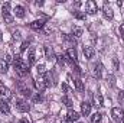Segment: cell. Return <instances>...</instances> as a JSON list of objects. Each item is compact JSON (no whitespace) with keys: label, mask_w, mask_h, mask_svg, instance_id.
I'll return each instance as SVG.
<instances>
[{"label":"cell","mask_w":124,"mask_h":123,"mask_svg":"<svg viewBox=\"0 0 124 123\" xmlns=\"http://www.w3.org/2000/svg\"><path fill=\"white\" fill-rule=\"evenodd\" d=\"M85 10H87L88 15H95L97 10H98V6H97V3H95L94 0H88V1L85 3Z\"/></svg>","instance_id":"277c9868"},{"label":"cell","mask_w":124,"mask_h":123,"mask_svg":"<svg viewBox=\"0 0 124 123\" xmlns=\"http://www.w3.org/2000/svg\"><path fill=\"white\" fill-rule=\"evenodd\" d=\"M40 100H42V96H40V94H36V96L33 97V101H40Z\"/></svg>","instance_id":"1f68e13d"},{"label":"cell","mask_w":124,"mask_h":123,"mask_svg":"<svg viewBox=\"0 0 124 123\" xmlns=\"http://www.w3.org/2000/svg\"><path fill=\"white\" fill-rule=\"evenodd\" d=\"M72 33H74V36L79 38V36H82V29L78 28V26H74V28H72Z\"/></svg>","instance_id":"d4e9b609"},{"label":"cell","mask_w":124,"mask_h":123,"mask_svg":"<svg viewBox=\"0 0 124 123\" xmlns=\"http://www.w3.org/2000/svg\"><path fill=\"white\" fill-rule=\"evenodd\" d=\"M94 103H95V106H102V96L100 93H97L94 96Z\"/></svg>","instance_id":"44dd1931"},{"label":"cell","mask_w":124,"mask_h":123,"mask_svg":"<svg viewBox=\"0 0 124 123\" xmlns=\"http://www.w3.org/2000/svg\"><path fill=\"white\" fill-rule=\"evenodd\" d=\"M118 100H120L121 104H124V90L123 91H120V94H118Z\"/></svg>","instance_id":"f546056e"},{"label":"cell","mask_w":124,"mask_h":123,"mask_svg":"<svg viewBox=\"0 0 124 123\" xmlns=\"http://www.w3.org/2000/svg\"><path fill=\"white\" fill-rule=\"evenodd\" d=\"M36 71H38V74H39V75H42V77H43V75H46V70H45V65H43V64L38 65V67H36Z\"/></svg>","instance_id":"7402d4cb"},{"label":"cell","mask_w":124,"mask_h":123,"mask_svg":"<svg viewBox=\"0 0 124 123\" xmlns=\"http://www.w3.org/2000/svg\"><path fill=\"white\" fill-rule=\"evenodd\" d=\"M19 123H29V122H28V119H20Z\"/></svg>","instance_id":"74e56055"},{"label":"cell","mask_w":124,"mask_h":123,"mask_svg":"<svg viewBox=\"0 0 124 123\" xmlns=\"http://www.w3.org/2000/svg\"><path fill=\"white\" fill-rule=\"evenodd\" d=\"M120 33H121V36L124 38V23H121V25H120Z\"/></svg>","instance_id":"836d02e7"},{"label":"cell","mask_w":124,"mask_h":123,"mask_svg":"<svg viewBox=\"0 0 124 123\" xmlns=\"http://www.w3.org/2000/svg\"><path fill=\"white\" fill-rule=\"evenodd\" d=\"M16 109L19 112H22V113H26V112L31 110V104L26 100H23V98H17L16 100Z\"/></svg>","instance_id":"3957f363"},{"label":"cell","mask_w":124,"mask_h":123,"mask_svg":"<svg viewBox=\"0 0 124 123\" xmlns=\"http://www.w3.org/2000/svg\"><path fill=\"white\" fill-rule=\"evenodd\" d=\"M62 90H63V91H65V93L68 91V86H66V84H65V83H63V84H62Z\"/></svg>","instance_id":"d590c367"},{"label":"cell","mask_w":124,"mask_h":123,"mask_svg":"<svg viewBox=\"0 0 124 123\" xmlns=\"http://www.w3.org/2000/svg\"><path fill=\"white\" fill-rule=\"evenodd\" d=\"M7 70H9V64L4 61V60H0V72H7Z\"/></svg>","instance_id":"ffe728a7"},{"label":"cell","mask_w":124,"mask_h":123,"mask_svg":"<svg viewBox=\"0 0 124 123\" xmlns=\"http://www.w3.org/2000/svg\"><path fill=\"white\" fill-rule=\"evenodd\" d=\"M35 87H36L39 91H45V88L48 87V86H46V81H45V75H43V77L39 75V78L35 81Z\"/></svg>","instance_id":"5b68a950"},{"label":"cell","mask_w":124,"mask_h":123,"mask_svg":"<svg viewBox=\"0 0 124 123\" xmlns=\"http://www.w3.org/2000/svg\"><path fill=\"white\" fill-rule=\"evenodd\" d=\"M61 123H72V122H71V120H69L68 117H63V119H62V122H61Z\"/></svg>","instance_id":"e575fe53"},{"label":"cell","mask_w":124,"mask_h":123,"mask_svg":"<svg viewBox=\"0 0 124 123\" xmlns=\"http://www.w3.org/2000/svg\"><path fill=\"white\" fill-rule=\"evenodd\" d=\"M102 13H104V18H107V19H113L114 18V12H113V9L111 7H108L107 4L104 6V9H102Z\"/></svg>","instance_id":"30bf717a"},{"label":"cell","mask_w":124,"mask_h":123,"mask_svg":"<svg viewBox=\"0 0 124 123\" xmlns=\"http://www.w3.org/2000/svg\"><path fill=\"white\" fill-rule=\"evenodd\" d=\"M3 19H4V22L6 23H12L13 22V16L9 13V15H3Z\"/></svg>","instance_id":"83f0119b"},{"label":"cell","mask_w":124,"mask_h":123,"mask_svg":"<svg viewBox=\"0 0 124 123\" xmlns=\"http://www.w3.org/2000/svg\"><path fill=\"white\" fill-rule=\"evenodd\" d=\"M66 117H68L71 122H77V120L79 119V113H77L75 110L69 109V110H68V114H66Z\"/></svg>","instance_id":"8fae6325"},{"label":"cell","mask_w":124,"mask_h":123,"mask_svg":"<svg viewBox=\"0 0 124 123\" xmlns=\"http://www.w3.org/2000/svg\"><path fill=\"white\" fill-rule=\"evenodd\" d=\"M66 57H68V58H69L72 62H77V60H78V55H77V51H75V48L69 46V48L66 49Z\"/></svg>","instance_id":"52a82bcc"},{"label":"cell","mask_w":124,"mask_h":123,"mask_svg":"<svg viewBox=\"0 0 124 123\" xmlns=\"http://www.w3.org/2000/svg\"><path fill=\"white\" fill-rule=\"evenodd\" d=\"M4 61L7 62V64H9V62L12 61V55H9V54H7V55H6V57H4Z\"/></svg>","instance_id":"d6a6232c"},{"label":"cell","mask_w":124,"mask_h":123,"mask_svg":"<svg viewBox=\"0 0 124 123\" xmlns=\"http://www.w3.org/2000/svg\"><path fill=\"white\" fill-rule=\"evenodd\" d=\"M0 112L4 113V114H7V113L10 112V106H9V103H7L6 100H1V101H0Z\"/></svg>","instance_id":"5bb4252c"},{"label":"cell","mask_w":124,"mask_h":123,"mask_svg":"<svg viewBox=\"0 0 124 123\" xmlns=\"http://www.w3.org/2000/svg\"><path fill=\"white\" fill-rule=\"evenodd\" d=\"M111 117L116 120V122L121 123L124 120V110L120 107H113L111 109Z\"/></svg>","instance_id":"7a4b0ae2"},{"label":"cell","mask_w":124,"mask_h":123,"mask_svg":"<svg viewBox=\"0 0 124 123\" xmlns=\"http://www.w3.org/2000/svg\"><path fill=\"white\" fill-rule=\"evenodd\" d=\"M10 7H12V4H10V3H4V4H3V7H1L3 15H9V13H10Z\"/></svg>","instance_id":"603a6c76"},{"label":"cell","mask_w":124,"mask_h":123,"mask_svg":"<svg viewBox=\"0 0 124 123\" xmlns=\"http://www.w3.org/2000/svg\"><path fill=\"white\" fill-rule=\"evenodd\" d=\"M45 52H46V60H48V61H55V60H56V57H55V54H54V49H52V48H49V46H48V48L45 49Z\"/></svg>","instance_id":"e0dca14e"},{"label":"cell","mask_w":124,"mask_h":123,"mask_svg":"<svg viewBox=\"0 0 124 123\" xmlns=\"http://www.w3.org/2000/svg\"><path fill=\"white\" fill-rule=\"evenodd\" d=\"M0 96H1V97L7 101V100L12 97V93H10V90H9L7 87H4L3 84H0Z\"/></svg>","instance_id":"9c48e42d"},{"label":"cell","mask_w":124,"mask_h":123,"mask_svg":"<svg viewBox=\"0 0 124 123\" xmlns=\"http://www.w3.org/2000/svg\"><path fill=\"white\" fill-rule=\"evenodd\" d=\"M94 54H95V51H94L93 46H84V55H85L87 60H91L94 57Z\"/></svg>","instance_id":"4fadbf2b"},{"label":"cell","mask_w":124,"mask_h":123,"mask_svg":"<svg viewBox=\"0 0 124 123\" xmlns=\"http://www.w3.org/2000/svg\"><path fill=\"white\" fill-rule=\"evenodd\" d=\"M74 16H75L77 19H79V20L85 19V13H82V12H74Z\"/></svg>","instance_id":"4316f807"},{"label":"cell","mask_w":124,"mask_h":123,"mask_svg":"<svg viewBox=\"0 0 124 123\" xmlns=\"http://www.w3.org/2000/svg\"><path fill=\"white\" fill-rule=\"evenodd\" d=\"M13 65H15V71H16V74L17 75H20V77H25V75H28L29 74V64L28 62H25L19 55H16L15 57V62H13Z\"/></svg>","instance_id":"6da1fadb"},{"label":"cell","mask_w":124,"mask_h":123,"mask_svg":"<svg viewBox=\"0 0 124 123\" xmlns=\"http://www.w3.org/2000/svg\"><path fill=\"white\" fill-rule=\"evenodd\" d=\"M62 103H63L66 107H69V109H71V106H72V100H71L68 96H63V97H62Z\"/></svg>","instance_id":"cb8c5ba5"},{"label":"cell","mask_w":124,"mask_h":123,"mask_svg":"<svg viewBox=\"0 0 124 123\" xmlns=\"http://www.w3.org/2000/svg\"><path fill=\"white\" fill-rule=\"evenodd\" d=\"M36 62V55H35V48H31L29 49V54H28V64H29V67L33 65Z\"/></svg>","instance_id":"7c38bea8"},{"label":"cell","mask_w":124,"mask_h":123,"mask_svg":"<svg viewBox=\"0 0 124 123\" xmlns=\"http://www.w3.org/2000/svg\"><path fill=\"white\" fill-rule=\"evenodd\" d=\"M101 72H102V65H101V64L94 65V75H95L97 78H101Z\"/></svg>","instance_id":"d6986e66"},{"label":"cell","mask_w":124,"mask_h":123,"mask_svg":"<svg viewBox=\"0 0 124 123\" xmlns=\"http://www.w3.org/2000/svg\"><path fill=\"white\" fill-rule=\"evenodd\" d=\"M43 20H35V22H32L31 23V29H33V31H40L42 28H43Z\"/></svg>","instance_id":"9a60e30c"},{"label":"cell","mask_w":124,"mask_h":123,"mask_svg":"<svg viewBox=\"0 0 124 123\" xmlns=\"http://www.w3.org/2000/svg\"><path fill=\"white\" fill-rule=\"evenodd\" d=\"M17 90L22 93L23 96H28V97H29V96H32V93H31V90H29V87H28L25 83H17Z\"/></svg>","instance_id":"ba28073f"},{"label":"cell","mask_w":124,"mask_h":123,"mask_svg":"<svg viewBox=\"0 0 124 123\" xmlns=\"http://www.w3.org/2000/svg\"><path fill=\"white\" fill-rule=\"evenodd\" d=\"M81 113H82V116H90L91 114V104L87 101H82L81 103Z\"/></svg>","instance_id":"8992f818"},{"label":"cell","mask_w":124,"mask_h":123,"mask_svg":"<svg viewBox=\"0 0 124 123\" xmlns=\"http://www.w3.org/2000/svg\"><path fill=\"white\" fill-rule=\"evenodd\" d=\"M74 87H75L77 91H84V90H85V86H84V83H82L79 78L74 80Z\"/></svg>","instance_id":"2e32d148"},{"label":"cell","mask_w":124,"mask_h":123,"mask_svg":"<svg viewBox=\"0 0 124 123\" xmlns=\"http://www.w3.org/2000/svg\"><path fill=\"white\" fill-rule=\"evenodd\" d=\"M29 46V42H23L22 46H20V51H26V48Z\"/></svg>","instance_id":"4dcf8cb0"},{"label":"cell","mask_w":124,"mask_h":123,"mask_svg":"<svg viewBox=\"0 0 124 123\" xmlns=\"http://www.w3.org/2000/svg\"><path fill=\"white\" fill-rule=\"evenodd\" d=\"M63 38H65V41H68V42H71V44H72V46L75 45V39H74L72 36H69V35H65Z\"/></svg>","instance_id":"f1b7e54d"},{"label":"cell","mask_w":124,"mask_h":123,"mask_svg":"<svg viewBox=\"0 0 124 123\" xmlns=\"http://www.w3.org/2000/svg\"><path fill=\"white\" fill-rule=\"evenodd\" d=\"M0 39H1V31H0Z\"/></svg>","instance_id":"f35d334b"},{"label":"cell","mask_w":124,"mask_h":123,"mask_svg":"<svg viewBox=\"0 0 124 123\" xmlns=\"http://www.w3.org/2000/svg\"><path fill=\"white\" fill-rule=\"evenodd\" d=\"M91 122L93 123H100L101 122V113H94L91 116Z\"/></svg>","instance_id":"484cf974"},{"label":"cell","mask_w":124,"mask_h":123,"mask_svg":"<svg viewBox=\"0 0 124 123\" xmlns=\"http://www.w3.org/2000/svg\"><path fill=\"white\" fill-rule=\"evenodd\" d=\"M114 67H116V70H118V62H117V58H114Z\"/></svg>","instance_id":"8d00e7d4"},{"label":"cell","mask_w":124,"mask_h":123,"mask_svg":"<svg viewBox=\"0 0 124 123\" xmlns=\"http://www.w3.org/2000/svg\"><path fill=\"white\" fill-rule=\"evenodd\" d=\"M15 15H16L17 18L23 19V18H25V9H23L22 6H15Z\"/></svg>","instance_id":"ac0fdd59"}]
</instances>
